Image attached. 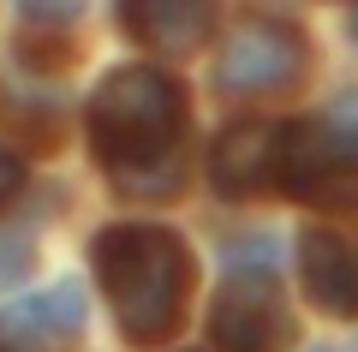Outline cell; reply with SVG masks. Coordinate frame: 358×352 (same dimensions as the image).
Here are the masks:
<instances>
[{"instance_id":"obj_1","label":"cell","mask_w":358,"mask_h":352,"mask_svg":"<svg viewBox=\"0 0 358 352\" xmlns=\"http://www.w3.org/2000/svg\"><path fill=\"white\" fill-rule=\"evenodd\" d=\"M185 90L162 66H120L90 96V150L126 197H167L185 179Z\"/></svg>"},{"instance_id":"obj_3","label":"cell","mask_w":358,"mask_h":352,"mask_svg":"<svg viewBox=\"0 0 358 352\" xmlns=\"http://www.w3.org/2000/svg\"><path fill=\"white\" fill-rule=\"evenodd\" d=\"M310 66V42L293 18L251 13L215 48V90L227 96H287Z\"/></svg>"},{"instance_id":"obj_9","label":"cell","mask_w":358,"mask_h":352,"mask_svg":"<svg viewBox=\"0 0 358 352\" xmlns=\"http://www.w3.org/2000/svg\"><path fill=\"white\" fill-rule=\"evenodd\" d=\"M30 263H36V245H30L24 227H0V293L18 287V281L30 275Z\"/></svg>"},{"instance_id":"obj_12","label":"cell","mask_w":358,"mask_h":352,"mask_svg":"<svg viewBox=\"0 0 358 352\" xmlns=\"http://www.w3.org/2000/svg\"><path fill=\"white\" fill-rule=\"evenodd\" d=\"M352 42H358V13H352Z\"/></svg>"},{"instance_id":"obj_13","label":"cell","mask_w":358,"mask_h":352,"mask_svg":"<svg viewBox=\"0 0 358 352\" xmlns=\"http://www.w3.org/2000/svg\"><path fill=\"white\" fill-rule=\"evenodd\" d=\"M317 352H329V346H317Z\"/></svg>"},{"instance_id":"obj_6","label":"cell","mask_w":358,"mask_h":352,"mask_svg":"<svg viewBox=\"0 0 358 352\" xmlns=\"http://www.w3.org/2000/svg\"><path fill=\"white\" fill-rule=\"evenodd\" d=\"M299 269H305V293L317 311L358 316V239L334 227H310L299 239Z\"/></svg>"},{"instance_id":"obj_14","label":"cell","mask_w":358,"mask_h":352,"mask_svg":"<svg viewBox=\"0 0 358 352\" xmlns=\"http://www.w3.org/2000/svg\"><path fill=\"white\" fill-rule=\"evenodd\" d=\"M0 352H6V346H0Z\"/></svg>"},{"instance_id":"obj_11","label":"cell","mask_w":358,"mask_h":352,"mask_svg":"<svg viewBox=\"0 0 358 352\" xmlns=\"http://www.w3.org/2000/svg\"><path fill=\"white\" fill-rule=\"evenodd\" d=\"M18 191H24V162H18L13 150H0V209H6Z\"/></svg>"},{"instance_id":"obj_2","label":"cell","mask_w":358,"mask_h":352,"mask_svg":"<svg viewBox=\"0 0 358 352\" xmlns=\"http://www.w3.org/2000/svg\"><path fill=\"white\" fill-rule=\"evenodd\" d=\"M96 281L114 304L120 335L138 346H155L185 316V299L197 287V257L173 227L126 221L96 233Z\"/></svg>"},{"instance_id":"obj_8","label":"cell","mask_w":358,"mask_h":352,"mask_svg":"<svg viewBox=\"0 0 358 352\" xmlns=\"http://www.w3.org/2000/svg\"><path fill=\"white\" fill-rule=\"evenodd\" d=\"M78 323H84V299H78L72 281H60V287H48V293H30V299H18L13 311H6V328L42 340V346L78 335Z\"/></svg>"},{"instance_id":"obj_4","label":"cell","mask_w":358,"mask_h":352,"mask_svg":"<svg viewBox=\"0 0 358 352\" xmlns=\"http://www.w3.org/2000/svg\"><path fill=\"white\" fill-rule=\"evenodd\" d=\"M209 340L215 352H281L293 340V311L268 281H227L209 304Z\"/></svg>"},{"instance_id":"obj_10","label":"cell","mask_w":358,"mask_h":352,"mask_svg":"<svg viewBox=\"0 0 358 352\" xmlns=\"http://www.w3.org/2000/svg\"><path fill=\"white\" fill-rule=\"evenodd\" d=\"M322 126H329V132H334V138H341V143H346V150H352V155H358V96H346V101H341V108H334V113H329V120H322Z\"/></svg>"},{"instance_id":"obj_7","label":"cell","mask_w":358,"mask_h":352,"mask_svg":"<svg viewBox=\"0 0 358 352\" xmlns=\"http://www.w3.org/2000/svg\"><path fill=\"white\" fill-rule=\"evenodd\" d=\"M120 24H126V36L138 42V48H150V54H192V48H203V42L215 36L209 6H162V0L126 6Z\"/></svg>"},{"instance_id":"obj_5","label":"cell","mask_w":358,"mask_h":352,"mask_svg":"<svg viewBox=\"0 0 358 352\" xmlns=\"http://www.w3.org/2000/svg\"><path fill=\"white\" fill-rule=\"evenodd\" d=\"M209 179L227 197L281 191L287 179V126L281 120H233L209 150Z\"/></svg>"}]
</instances>
